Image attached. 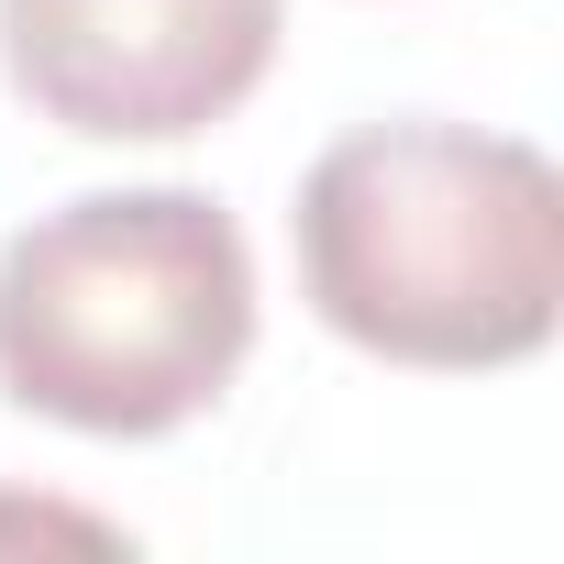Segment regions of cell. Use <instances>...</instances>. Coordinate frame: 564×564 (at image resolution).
<instances>
[{"label":"cell","mask_w":564,"mask_h":564,"mask_svg":"<svg viewBox=\"0 0 564 564\" xmlns=\"http://www.w3.org/2000/svg\"><path fill=\"white\" fill-rule=\"evenodd\" d=\"M300 300L333 344L421 377L531 366L564 322V177L531 133L366 122L289 199Z\"/></svg>","instance_id":"obj_1"},{"label":"cell","mask_w":564,"mask_h":564,"mask_svg":"<svg viewBox=\"0 0 564 564\" xmlns=\"http://www.w3.org/2000/svg\"><path fill=\"white\" fill-rule=\"evenodd\" d=\"M254 355V243L210 188H89L0 243V399L89 432L166 443Z\"/></svg>","instance_id":"obj_2"},{"label":"cell","mask_w":564,"mask_h":564,"mask_svg":"<svg viewBox=\"0 0 564 564\" xmlns=\"http://www.w3.org/2000/svg\"><path fill=\"white\" fill-rule=\"evenodd\" d=\"M289 0H0V78L78 144H188L276 67Z\"/></svg>","instance_id":"obj_3"}]
</instances>
